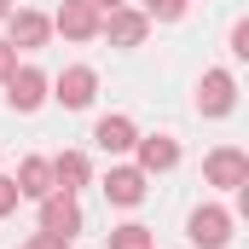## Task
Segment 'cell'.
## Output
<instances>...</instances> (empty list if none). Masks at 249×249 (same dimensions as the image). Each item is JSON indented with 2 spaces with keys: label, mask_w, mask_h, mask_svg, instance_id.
<instances>
[{
  "label": "cell",
  "mask_w": 249,
  "mask_h": 249,
  "mask_svg": "<svg viewBox=\"0 0 249 249\" xmlns=\"http://www.w3.org/2000/svg\"><path fill=\"white\" fill-rule=\"evenodd\" d=\"M105 197L122 203V209H133V203L145 197V174H139V168H110V174H105Z\"/></svg>",
  "instance_id": "obj_12"
},
{
  "label": "cell",
  "mask_w": 249,
  "mask_h": 249,
  "mask_svg": "<svg viewBox=\"0 0 249 249\" xmlns=\"http://www.w3.org/2000/svg\"><path fill=\"white\" fill-rule=\"evenodd\" d=\"M133 145H139V174H168L180 162V145L168 133H151V139H133Z\"/></svg>",
  "instance_id": "obj_9"
},
{
  "label": "cell",
  "mask_w": 249,
  "mask_h": 249,
  "mask_svg": "<svg viewBox=\"0 0 249 249\" xmlns=\"http://www.w3.org/2000/svg\"><path fill=\"white\" fill-rule=\"evenodd\" d=\"M99 18H105V12H99L93 0H64L58 18H53V29L70 35V41H93V35H99Z\"/></svg>",
  "instance_id": "obj_5"
},
{
  "label": "cell",
  "mask_w": 249,
  "mask_h": 249,
  "mask_svg": "<svg viewBox=\"0 0 249 249\" xmlns=\"http://www.w3.org/2000/svg\"><path fill=\"white\" fill-rule=\"evenodd\" d=\"M203 180L220 191H244L249 186V157L238 145H220V151H209V162H203Z\"/></svg>",
  "instance_id": "obj_1"
},
{
  "label": "cell",
  "mask_w": 249,
  "mask_h": 249,
  "mask_svg": "<svg viewBox=\"0 0 249 249\" xmlns=\"http://www.w3.org/2000/svg\"><path fill=\"white\" fill-rule=\"evenodd\" d=\"M12 70H18V47H12V41H0V81H6Z\"/></svg>",
  "instance_id": "obj_19"
},
{
  "label": "cell",
  "mask_w": 249,
  "mask_h": 249,
  "mask_svg": "<svg viewBox=\"0 0 249 249\" xmlns=\"http://www.w3.org/2000/svg\"><path fill=\"white\" fill-rule=\"evenodd\" d=\"M6 99H12V110H41L47 105V75L35 64H18L6 75Z\"/></svg>",
  "instance_id": "obj_4"
},
{
  "label": "cell",
  "mask_w": 249,
  "mask_h": 249,
  "mask_svg": "<svg viewBox=\"0 0 249 249\" xmlns=\"http://www.w3.org/2000/svg\"><path fill=\"white\" fill-rule=\"evenodd\" d=\"M232 53H238V58H249V23H238V29H232Z\"/></svg>",
  "instance_id": "obj_20"
},
{
  "label": "cell",
  "mask_w": 249,
  "mask_h": 249,
  "mask_svg": "<svg viewBox=\"0 0 249 249\" xmlns=\"http://www.w3.org/2000/svg\"><path fill=\"white\" fill-rule=\"evenodd\" d=\"M53 186H58V191H81V186H87V157H81V151L53 157Z\"/></svg>",
  "instance_id": "obj_14"
},
{
  "label": "cell",
  "mask_w": 249,
  "mask_h": 249,
  "mask_svg": "<svg viewBox=\"0 0 249 249\" xmlns=\"http://www.w3.org/2000/svg\"><path fill=\"white\" fill-rule=\"evenodd\" d=\"M12 186H18V197H35V203H41L47 191H58V186H53V162H47V157H23Z\"/></svg>",
  "instance_id": "obj_10"
},
{
  "label": "cell",
  "mask_w": 249,
  "mask_h": 249,
  "mask_svg": "<svg viewBox=\"0 0 249 249\" xmlns=\"http://www.w3.org/2000/svg\"><path fill=\"white\" fill-rule=\"evenodd\" d=\"M6 12H12V0H0V18H6Z\"/></svg>",
  "instance_id": "obj_22"
},
{
  "label": "cell",
  "mask_w": 249,
  "mask_h": 249,
  "mask_svg": "<svg viewBox=\"0 0 249 249\" xmlns=\"http://www.w3.org/2000/svg\"><path fill=\"white\" fill-rule=\"evenodd\" d=\"M93 93H99V75H93L87 64H70V70L58 75V93H53V99H58L64 110H87Z\"/></svg>",
  "instance_id": "obj_6"
},
{
  "label": "cell",
  "mask_w": 249,
  "mask_h": 249,
  "mask_svg": "<svg viewBox=\"0 0 249 249\" xmlns=\"http://www.w3.org/2000/svg\"><path fill=\"white\" fill-rule=\"evenodd\" d=\"M12 18V47H23V53H35V47H47V35H53V23L41 18V12H6Z\"/></svg>",
  "instance_id": "obj_11"
},
{
  "label": "cell",
  "mask_w": 249,
  "mask_h": 249,
  "mask_svg": "<svg viewBox=\"0 0 249 249\" xmlns=\"http://www.w3.org/2000/svg\"><path fill=\"white\" fill-rule=\"evenodd\" d=\"M186 238H191L197 249H220V244H232V214H226V209H214V203H209V209H197V214L186 220Z\"/></svg>",
  "instance_id": "obj_3"
},
{
  "label": "cell",
  "mask_w": 249,
  "mask_h": 249,
  "mask_svg": "<svg viewBox=\"0 0 249 249\" xmlns=\"http://www.w3.org/2000/svg\"><path fill=\"white\" fill-rule=\"evenodd\" d=\"M12 209H18V186L0 174V214H12Z\"/></svg>",
  "instance_id": "obj_18"
},
{
  "label": "cell",
  "mask_w": 249,
  "mask_h": 249,
  "mask_svg": "<svg viewBox=\"0 0 249 249\" xmlns=\"http://www.w3.org/2000/svg\"><path fill=\"white\" fill-rule=\"evenodd\" d=\"M41 232H53V238H75V232H81V203H75V191H47V197H41Z\"/></svg>",
  "instance_id": "obj_2"
},
{
  "label": "cell",
  "mask_w": 249,
  "mask_h": 249,
  "mask_svg": "<svg viewBox=\"0 0 249 249\" xmlns=\"http://www.w3.org/2000/svg\"><path fill=\"white\" fill-rule=\"evenodd\" d=\"M151 29L145 12H127V6H110V18H99V35H110V47H139Z\"/></svg>",
  "instance_id": "obj_7"
},
{
  "label": "cell",
  "mask_w": 249,
  "mask_h": 249,
  "mask_svg": "<svg viewBox=\"0 0 249 249\" xmlns=\"http://www.w3.org/2000/svg\"><path fill=\"white\" fill-rule=\"evenodd\" d=\"M145 18H162V23H174V18H186V0H145Z\"/></svg>",
  "instance_id": "obj_16"
},
{
  "label": "cell",
  "mask_w": 249,
  "mask_h": 249,
  "mask_svg": "<svg viewBox=\"0 0 249 249\" xmlns=\"http://www.w3.org/2000/svg\"><path fill=\"white\" fill-rule=\"evenodd\" d=\"M23 249H70V238H53V232H35Z\"/></svg>",
  "instance_id": "obj_17"
},
{
  "label": "cell",
  "mask_w": 249,
  "mask_h": 249,
  "mask_svg": "<svg viewBox=\"0 0 249 249\" xmlns=\"http://www.w3.org/2000/svg\"><path fill=\"white\" fill-rule=\"evenodd\" d=\"M93 139H99V151H110V157H116V151H133V139H139V133H133L127 116H99Z\"/></svg>",
  "instance_id": "obj_13"
},
{
  "label": "cell",
  "mask_w": 249,
  "mask_h": 249,
  "mask_svg": "<svg viewBox=\"0 0 249 249\" xmlns=\"http://www.w3.org/2000/svg\"><path fill=\"white\" fill-rule=\"evenodd\" d=\"M93 6H99V12H110V6H122V0H93Z\"/></svg>",
  "instance_id": "obj_21"
},
{
  "label": "cell",
  "mask_w": 249,
  "mask_h": 249,
  "mask_svg": "<svg viewBox=\"0 0 249 249\" xmlns=\"http://www.w3.org/2000/svg\"><path fill=\"white\" fill-rule=\"evenodd\" d=\"M232 105H238V81H232L226 70H209L203 87H197V110H203V116H226Z\"/></svg>",
  "instance_id": "obj_8"
},
{
  "label": "cell",
  "mask_w": 249,
  "mask_h": 249,
  "mask_svg": "<svg viewBox=\"0 0 249 249\" xmlns=\"http://www.w3.org/2000/svg\"><path fill=\"white\" fill-rule=\"evenodd\" d=\"M110 249H151V226H116Z\"/></svg>",
  "instance_id": "obj_15"
}]
</instances>
